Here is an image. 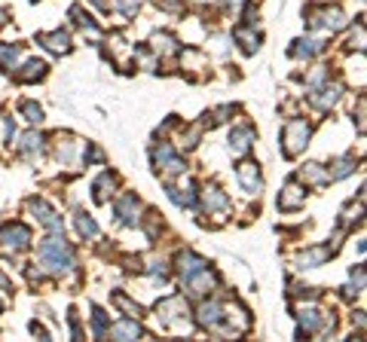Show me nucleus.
<instances>
[{"label":"nucleus","mask_w":367,"mask_h":342,"mask_svg":"<svg viewBox=\"0 0 367 342\" xmlns=\"http://www.w3.org/2000/svg\"><path fill=\"white\" fill-rule=\"evenodd\" d=\"M40 263H43L53 275H68L77 269L74 251H70V245L61 235H53V238H43V242H40Z\"/></svg>","instance_id":"f257e3e1"},{"label":"nucleus","mask_w":367,"mask_h":342,"mask_svg":"<svg viewBox=\"0 0 367 342\" xmlns=\"http://www.w3.org/2000/svg\"><path fill=\"white\" fill-rule=\"evenodd\" d=\"M309 134H312V126L306 119H291L288 126L282 129V153L288 159H294L297 153L306 147V141H309Z\"/></svg>","instance_id":"f03ea898"},{"label":"nucleus","mask_w":367,"mask_h":342,"mask_svg":"<svg viewBox=\"0 0 367 342\" xmlns=\"http://www.w3.org/2000/svg\"><path fill=\"white\" fill-rule=\"evenodd\" d=\"M306 18H309L312 28H324V31H343L346 28V16L340 6H324L321 13H315V9H306Z\"/></svg>","instance_id":"7ed1b4c3"},{"label":"nucleus","mask_w":367,"mask_h":342,"mask_svg":"<svg viewBox=\"0 0 367 342\" xmlns=\"http://www.w3.org/2000/svg\"><path fill=\"white\" fill-rule=\"evenodd\" d=\"M31 245V230L25 223H6L4 230H0V247H6V251H25V247Z\"/></svg>","instance_id":"20e7f679"},{"label":"nucleus","mask_w":367,"mask_h":342,"mask_svg":"<svg viewBox=\"0 0 367 342\" xmlns=\"http://www.w3.org/2000/svg\"><path fill=\"white\" fill-rule=\"evenodd\" d=\"M196 321H199V327H206V330H218L223 321V306L218 303V299H206L199 309H196Z\"/></svg>","instance_id":"39448f33"},{"label":"nucleus","mask_w":367,"mask_h":342,"mask_svg":"<svg viewBox=\"0 0 367 342\" xmlns=\"http://www.w3.org/2000/svg\"><path fill=\"white\" fill-rule=\"evenodd\" d=\"M28 208L37 214V220L43 223L53 235H61V233H65V226H61V217H58L53 208H49V205H46L43 199H31V202H28Z\"/></svg>","instance_id":"423d86ee"},{"label":"nucleus","mask_w":367,"mask_h":342,"mask_svg":"<svg viewBox=\"0 0 367 342\" xmlns=\"http://www.w3.org/2000/svg\"><path fill=\"white\" fill-rule=\"evenodd\" d=\"M153 165H156V171H169V174H181L184 171L181 156L169 147V144H159V147L153 150Z\"/></svg>","instance_id":"0eeeda50"},{"label":"nucleus","mask_w":367,"mask_h":342,"mask_svg":"<svg viewBox=\"0 0 367 342\" xmlns=\"http://www.w3.org/2000/svg\"><path fill=\"white\" fill-rule=\"evenodd\" d=\"M236 174H239V183H242L245 193H248V196H260L263 178H260V165L257 162H242Z\"/></svg>","instance_id":"6e6552de"},{"label":"nucleus","mask_w":367,"mask_h":342,"mask_svg":"<svg viewBox=\"0 0 367 342\" xmlns=\"http://www.w3.org/2000/svg\"><path fill=\"white\" fill-rule=\"evenodd\" d=\"M156 312L162 315L166 324L181 321V327H184V321H187V303H184V296H169V299H162V303H159Z\"/></svg>","instance_id":"1a4fd4ad"},{"label":"nucleus","mask_w":367,"mask_h":342,"mask_svg":"<svg viewBox=\"0 0 367 342\" xmlns=\"http://www.w3.org/2000/svg\"><path fill=\"white\" fill-rule=\"evenodd\" d=\"M303 202H306V190L297 183V178H291L288 183H284L282 196H279V208L282 211H297Z\"/></svg>","instance_id":"9d476101"},{"label":"nucleus","mask_w":367,"mask_h":342,"mask_svg":"<svg viewBox=\"0 0 367 342\" xmlns=\"http://www.w3.org/2000/svg\"><path fill=\"white\" fill-rule=\"evenodd\" d=\"M138 211H141V202H138V196L135 193H126L122 199L117 202V217L122 223H129V226H135L141 217H138Z\"/></svg>","instance_id":"9b49d317"},{"label":"nucleus","mask_w":367,"mask_h":342,"mask_svg":"<svg viewBox=\"0 0 367 342\" xmlns=\"http://www.w3.org/2000/svg\"><path fill=\"white\" fill-rule=\"evenodd\" d=\"M254 144V129L251 126H239L230 132V153H236V156H245V153L251 150Z\"/></svg>","instance_id":"f8f14e48"},{"label":"nucleus","mask_w":367,"mask_h":342,"mask_svg":"<svg viewBox=\"0 0 367 342\" xmlns=\"http://www.w3.org/2000/svg\"><path fill=\"white\" fill-rule=\"evenodd\" d=\"M334 251H336V247H328V245L309 247V251H303V254L297 257V269H315V266H321Z\"/></svg>","instance_id":"ddd939ff"},{"label":"nucleus","mask_w":367,"mask_h":342,"mask_svg":"<svg viewBox=\"0 0 367 342\" xmlns=\"http://www.w3.org/2000/svg\"><path fill=\"white\" fill-rule=\"evenodd\" d=\"M208 263L202 260L199 254H193V251H181L178 254V275H181V282H187V278L193 272H199V269H206Z\"/></svg>","instance_id":"4468645a"},{"label":"nucleus","mask_w":367,"mask_h":342,"mask_svg":"<svg viewBox=\"0 0 367 342\" xmlns=\"http://www.w3.org/2000/svg\"><path fill=\"white\" fill-rule=\"evenodd\" d=\"M340 92H343V86H324V89H319V92H312L309 95V101H312V107L315 110H328V107H334L336 101H340Z\"/></svg>","instance_id":"2eb2a0df"},{"label":"nucleus","mask_w":367,"mask_h":342,"mask_svg":"<svg viewBox=\"0 0 367 342\" xmlns=\"http://www.w3.org/2000/svg\"><path fill=\"white\" fill-rule=\"evenodd\" d=\"M107 333L114 336V339H138V336H147V333H144V327H141L138 321H132V318L117 321L114 327H107Z\"/></svg>","instance_id":"dca6fc26"},{"label":"nucleus","mask_w":367,"mask_h":342,"mask_svg":"<svg viewBox=\"0 0 367 342\" xmlns=\"http://www.w3.org/2000/svg\"><path fill=\"white\" fill-rule=\"evenodd\" d=\"M202 205H206L208 211H227L230 199H227V193H223L220 186H206V190H202Z\"/></svg>","instance_id":"f3484780"},{"label":"nucleus","mask_w":367,"mask_h":342,"mask_svg":"<svg viewBox=\"0 0 367 342\" xmlns=\"http://www.w3.org/2000/svg\"><path fill=\"white\" fill-rule=\"evenodd\" d=\"M321 40H315V37H303V40H297L291 49H288V55H294V58H312V55H319L321 53Z\"/></svg>","instance_id":"a211bd4d"},{"label":"nucleus","mask_w":367,"mask_h":342,"mask_svg":"<svg viewBox=\"0 0 367 342\" xmlns=\"http://www.w3.org/2000/svg\"><path fill=\"white\" fill-rule=\"evenodd\" d=\"M319 333V330H324V315L319 312V309H312V306H306L303 312H300V333Z\"/></svg>","instance_id":"6ab92c4d"},{"label":"nucleus","mask_w":367,"mask_h":342,"mask_svg":"<svg viewBox=\"0 0 367 342\" xmlns=\"http://www.w3.org/2000/svg\"><path fill=\"white\" fill-rule=\"evenodd\" d=\"M37 40H40V43H43L46 49H53V53H61V55L70 53V37L65 34V31H53V34H40Z\"/></svg>","instance_id":"aec40b11"},{"label":"nucleus","mask_w":367,"mask_h":342,"mask_svg":"<svg viewBox=\"0 0 367 342\" xmlns=\"http://www.w3.org/2000/svg\"><path fill=\"white\" fill-rule=\"evenodd\" d=\"M233 40L242 46V53H254V49L260 46V34H254V31H248V25H242L233 31Z\"/></svg>","instance_id":"412c9836"},{"label":"nucleus","mask_w":367,"mask_h":342,"mask_svg":"<svg viewBox=\"0 0 367 342\" xmlns=\"http://www.w3.org/2000/svg\"><path fill=\"white\" fill-rule=\"evenodd\" d=\"M297 178L300 181H306V183H331V178H328V171L321 169V165H315V162H309V165H303V169L297 171Z\"/></svg>","instance_id":"4be33fe9"},{"label":"nucleus","mask_w":367,"mask_h":342,"mask_svg":"<svg viewBox=\"0 0 367 342\" xmlns=\"http://www.w3.org/2000/svg\"><path fill=\"white\" fill-rule=\"evenodd\" d=\"M114 186H117V174L105 171V174H101V178L95 181V186H92V193H95V202H107V193H114Z\"/></svg>","instance_id":"5701e85b"},{"label":"nucleus","mask_w":367,"mask_h":342,"mask_svg":"<svg viewBox=\"0 0 367 342\" xmlns=\"http://www.w3.org/2000/svg\"><path fill=\"white\" fill-rule=\"evenodd\" d=\"M46 147V138L40 132H28L25 138H22V153L25 156H34V153H43Z\"/></svg>","instance_id":"b1692460"},{"label":"nucleus","mask_w":367,"mask_h":342,"mask_svg":"<svg viewBox=\"0 0 367 342\" xmlns=\"http://www.w3.org/2000/svg\"><path fill=\"white\" fill-rule=\"evenodd\" d=\"M22 70H25V74H16L18 82H34V80H43L46 77V65H43V61H28Z\"/></svg>","instance_id":"393cba45"},{"label":"nucleus","mask_w":367,"mask_h":342,"mask_svg":"<svg viewBox=\"0 0 367 342\" xmlns=\"http://www.w3.org/2000/svg\"><path fill=\"white\" fill-rule=\"evenodd\" d=\"M331 169H334V171H328V178H331V181H343V178H349V174H352L355 159H352V156H343V159H336Z\"/></svg>","instance_id":"a878e982"},{"label":"nucleus","mask_w":367,"mask_h":342,"mask_svg":"<svg viewBox=\"0 0 367 342\" xmlns=\"http://www.w3.org/2000/svg\"><path fill=\"white\" fill-rule=\"evenodd\" d=\"M18 58H22V49H18V46H6V43H0V65H4L6 70H16Z\"/></svg>","instance_id":"bb28decb"},{"label":"nucleus","mask_w":367,"mask_h":342,"mask_svg":"<svg viewBox=\"0 0 367 342\" xmlns=\"http://www.w3.org/2000/svg\"><path fill=\"white\" fill-rule=\"evenodd\" d=\"M153 49L162 53V55H169V53H175V49H178V40L169 37V34H156V37H153Z\"/></svg>","instance_id":"cd10ccee"},{"label":"nucleus","mask_w":367,"mask_h":342,"mask_svg":"<svg viewBox=\"0 0 367 342\" xmlns=\"http://www.w3.org/2000/svg\"><path fill=\"white\" fill-rule=\"evenodd\" d=\"M77 230H80V235H86V238H95L98 235V226H95V220H92L89 214H80L77 217Z\"/></svg>","instance_id":"c85d7f7f"},{"label":"nucleus","mask_w":367,"mask_h":342,"mask_svg":"<svg viewBox=\"0 0 367 342\" xmlns=\"http://www.w3.org/2000/svg\"><path fill=\"white\" fill-rule=\"evenodd\" d=\"M22 113L28 117V122H34V126H37V122H43V110H40L34 101H25V105H22Z\"/></svg>","instance_id":"c756f323"},{"label":"nucleus","mask_w":367,"mask_h":342,"mask_svg":"<svg viewBox=\"0 0 367 342\" xmlns=\"http://www.w3.org/2000/svg\"><path fill=\"white\" fill-rule=\"evenodd\" d=\"M92 324H95V333H98V336L107 333V318H105V312H101V309H92Z\"/></svg>","instance_id":"7c9ffc66"},{"label":"nucleus","mask_w":367,"mask_h":342,"mask_svg":"<svg viewBox=\"0 0 367 342\" xmlns=\"http://www.w3.org/2000/svg\"><path fill=\"white\" fill-rule=\"evenodd\" d=\"M114 303H117L119 309H126V312H129V315H135V318L141 315V309H138L135 303H132V299H126V296H122V294H114Z\"/></svg>","instance_id":"2f4dec72"},{"label":"nucleus","mask_w":367,"mask_h":342,"mask_svg":"<svg viewBox=\"0 0 367 342\" xmlns=\"http://www.w3.org/2000/svg\"><path fill=\"white\" fill-rule=\"evenodd\" d=\"M117 6H119L122 16H135V9L141 6V0H117Z\"/></svg>","instance_id":"473e14b6"},{"label":"nucleus","mask_w":367,"mask_h":342,"mask_svg":"<svg viewBox=\"0 0 367 342\" xmlns=\"http://www.w3.org/2000/svg\"><path fill=\"white\" fill-rule=\"evenodd\" d=\"M4 138H6V144H13V138H16V126H13V119H6V126H4Z\"/></svg>","instance_id":"72a5a7b5"},{"label":"nucleus","mask_w":367,"mask_h":342,"mask_svg":"<svg viewBox=\"0 0 367 342\" xmlns=\"http://www.w3.org/2000/svg\"><path fill=\"white\" fill-rule=\"evenodd\" d=\"M159 6H166V9H171V13H181V0H156Z\"/></svg>","instance_id":"f704fd0d"},{"label":"nucleus","mask_w":367,"mask_h":342,"mask_svg":"<svg viewBox=\"0 0 367 342\" xmlns=\"http://www.w3.org/2000/svg\"><path fill=\"white\" fill-rule=\"evenodd\" d=\"M31 333H34V336H43V339H49V333H46V330L37 324V321H31Z\"/></svg>","instance_id":"c9c22d12"},{"label":"nucleus","mask_w":367,"mask_h":342,"mask_svg":"<svg viewBox=\"0 0 367 342\" xmlns=\"http://www.w3.org/2000/svg\"><path fill=\"white\" fill-rule=\"evenodd\" d=\"M223 4H227V6H233V9H242L245 4H248V0H223Z\"/></svg>","instance_id":"e433bc0d"}]
</instances>
